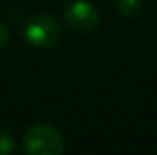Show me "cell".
I'll return each instance as SVG.
<instances>
[{"instance_id": "cell-5", "label": "cell", "mask_w": 157, "mask_h": 155, "mask_svg": "<svg viewBox=\"0 0 157 155\" xmlns=\"http://www.w3.org/2000/svg\"><path fill=\"white\" fill-rule=\"evenodd\" d=\"M15 149V140L5 130H0V155H7L13 152Z\"/></svg>"}, {"instance_id": "cell-4", "label": "cell", "mask_w": 157, "mask_h": 155, "mask_svg": "<svg viewBox=\"0 0 157 155\" xmlns=\"http://www.w3.org/2000/svg\"><path fill=\"white\" fill-rule=\"evenodd\" d=\"M115 5L124 17H136L142 9L140 0H115Z\"/></svg>"}, {"instance_id": "cell-1", "label": "cell", "mask_w": 157, "mask_h": 155, "mask_svg": "<svg viewBox=\"0 0 157 155\" xmlns=\"http://www.w3.org/2000/svg\"><path fill=\"white\" fill-rule=\"evenodd\" d=\"M22 35L30 45L47 49L57 43L62 37V25L57 18L48 13H37L24 24Z\"/></svg>"}, {"instance_id": "cell-3", "label": "cell", "mask_w": 157, "mask_h": 155, "mask_svg": "<svg viewBox=\"0 0 157 155\" xmlns=\"http://www.w3.org/2000/svg\"><path fill=\"white\" fill-rule=\"evenodd\" d=\"M63 18L67 25L78 34H89L99 25V12L94 5L84 0H77L65 7Z\"/></svg>"}, {"instance_id": "cell-6", "label": "cell", "mask_w": 157, "mask_h": 155, "mask_svg": "<svg viewBox=\"0 0 157 155\" xmlns=\"http://www.w3.org/2000/svg\"><path fill=\"white\" fill-rule=\"evenodd\" d=\"M9 39H10V30L7 28V25H3L2 22H0V49H3V47L7 45Z\"/></svg>"}, {"instance_id": "cell-2", "label": "cell", "mask_w": 157, "mask_h": 155, "mask_svg": "<svg viewBox=\"0 0 157 155\" xmlns=\"http://www.w3.org/2000/svg\"><path fill=\"white\" fill-rule=\"evenodd\" d=\"M24 149L30 155H60L63 138L52 125H35L24 135Z\"/></svg>"}]
</instances>
